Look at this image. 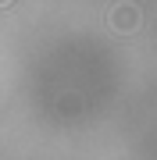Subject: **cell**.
I'll return each instance as SVG.
<instances>
[{"label": "cell", "instance_id": "1", "mask_svg": "<svg viewBox=\"0 0 157 160\" xmlns=\"http://www.w3.org/2000/svg\"><path fill=\"white\" fill-rule=\"evenodd\" d=\"M111 25H114L118 32H136V29H139V7L118 4L114 11H111Z\"/></svg>", "mask_w": 157, "mask_h": 160}, {"label": "cell", "instance_id": "2", "mask_svg": "<svg viewBox=\"0 0 157 160\" xmlns=\"http://www.w3.org/2000/svg\"><path fill=\"white\" fill-rule=\"evenodd\" d=\"M4 4H11V0H0V7H4Z\"/></svg>", "mask_w": 157, "mask_h": 160}]
</instances>
